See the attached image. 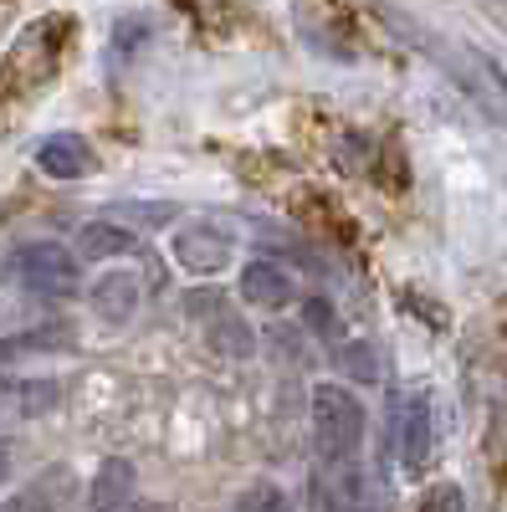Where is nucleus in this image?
<instances>
[{"mask_svg":"<svg viewBox=\"0 0 507 512\" xmlns=\"http://www.w3.org/2000/svg\"><path fill=\"white\" fill-rule=\"evenodd\" d=\"M169 251H175V262L190 277H216V272L231 267V236L210 221H190L175 241H169Z\"/></svg>","mask_w":507,"mask_h":512,"instance_id":"nucleus-5","label":"nucleus"},{"mask_svg":"<svg viewBox=\"0 0 507 512\" xmlns=\"http://www.w3.org/2000/svg\"><path fill=\"white\" fill-rule=\"evenodd\" d=\"M303 318H308V328L323 333V338H344V328H338V313L323 303V297H313V303L303 308Z\"/></svg>","mask_w":507,"mask_h":512,"instance_id":"nucleus-15","label":"nucleus"},{"mask_svg":"<svg viewBox=\"0 0 507 512\" xmlns=\"http://www.w3.org/2000/svg\"><path fill=\"white\" fill-rule=\"evenodd\" d=\"M420 512H467V492H461L456 482H436L426 492V502H420Z\"/></svg>","mask_w":507,"mask_h":512,"instance_id":"nucleus-14","label":"nucleus"},{"mask_svg":"<svg viewBox=\"0 0 507 512\" xmlns=\"http://www.w3.org/2000/svg\"><path fill=\"white\" fill-rule=\"evenodd\" d=\"M6 466H11V446L0 441V477H6Z\"/></svg>","mask_w":507,"mask_h":512,"instance_id":"nucleus-19","label":"nucleus"},{"mask_svg":"<svg viewBox=\"0 0 507 512\" xmlns=\"http://www.w3.org/2000/svg\"><path fill=\"white\" fill-rule=\"evenodd\" d=\"M21 410L26 415H41V410H52V400H57V384L52 379H36V384H21Z\"/></svg>","mask_w":507,"mask_h":512,"instance_id":"nucleus-16","label":"nucleus"},{"mask_svg":"<svg viewBox=\"0 0 507 512\" xmlns=\"http://www.w3.org/2000/svg\"><path fill=\"white\" fill-rule=\"evenodd\" d=\"M236 512H292V502H287V492L282 487H272V482H257L241 502H236Z\"/></svg>","mask_w":507,"mask_h":512,"instance_id":"nucleus-12","label":"nucleus"},{"mask_svg":"<svg viewBox=\"0 0 507 512\" xmlns=\"http://www.w3.org/2000/svg\"><path fill=\"white\" fill-rule=\"evenodd\" d=\"M313 441L323 461H354L364 446V405L344 384H313Z\"/></svg>","mask_w":507,"mask_h":512,"instance_id":"nucleus-1","label":"nucleus"},{"mask_svg":"<svg viewBox=\"0 0 507 512\" xmlns=\"http://www.w3.org/2000/svg\"><path fill=\"white\" fill-rule=\"evenodd\" d=\"M67 502H72V472H47V477H36L31 487H21L11 502H6V512H67Z\"/></svg>","mask_w":507,"mask_h":512,"instance_id":"nucleus-10","label":"nucleus"},{"mask_svg":"<svg viewBox=\"0 0 507 512\" xmlns=\"http://www.w3.org/2000/svg\"><path fill=\"white\" fill-rule=\"evenodd\" d=\"M123 216H134V221H144V226H169L175 205H123Z\"/></svg>","mask_w":507,"mask_h":512,"instance_id":"nucleus-17","label":"nucleus"},{"mask_svg":"<svg viewBox=\"0 0 507 512\" xmlns=\"http://www.w3.org/2000/svg\"><path fill=\"white\" fill-rule=\"evenodd\" d=\"M139 246V236L118 221H88L77 231V251L88 256V262H108V256H129Z\"/></svg>","mask_w":507,"mask_h":512,"instance_id":"nucleus-11","label":"nucleus"},{"mask_svg":"<svg viewBox=\"0 0 507 512\" xmlns=\"http://www.w3.org/2000/svg\"><path fill=\"white\" fill-rule=\"evenodd\" d=\"M123 512H169V507H164V502H129Z\"/></svg>","mask_w":507,"mask_h":512,"instance_id":"nucleus-18","label":"nucleus"},{"mask_svg":"<svg viewBox=\"0 0 507 512\" xmlns=\"http://www.w3.org/2000/svg\"><path fill=\"white\" fill-rule=\"evenodd\" d=\"M241 297L262 313H282L292 303V282L277 262H246L241 267Z\"/></svg>","mask_w":507,"mask_h":512,"instance_id":"nucleus-7","label":"nucleus"},{"mask_svg":"<svg viewBox=\"0 0 507 512\" xmlns=\"http://www.w3.org/2000/svg\"><path fill=\"white\" fill-rule=\"evenodd\" d=\"M139 308V277L134 272H108L93 282V313L103 323H129Z\"/></svg>","mask_w":507,"mask_h":512,"instance_id":"nucleus-9","label":"nucleus"},{"mask_svg":"<svg viewBox=\"0 0 507 512\" xmlns=\"http://www.w3.org/2000/svg\"><path fill=\"white\" fill-rule=\"evenodd\" d=\"M313 512H385L379 507V482L354 461H323L308 482Z\"/></svg>","mask_w":507,"mask_h":512,"instance_id":"nucleus-3","label":"nucleus"},{"mask_svg":"<svg viewBox=\"0 0 507 512\" xmlns=\"http://www.w3.org/2000/svg\"><path fill=\"white\" fill-rule=\"evenodd\" d=\"M36 164H41V175H52V180H82L93 169V149L82 134H52V139L36 144Z\"/></svg>","mask_w":507,"mask_h":512,"instance_id":"nucleus-6","label":"nucleus"},{"mask_svg":"<svg viewBox=\"0 0 507 512\" xmlns=\"http://www.w3.org/2000/svg\"><path fill=\"white\" fill-rule=\"evenodd\" d=\"M134 482H139L134 461L108 456V461L98 466V477H93L88 507H93V512H123V507H129V497H134Z\"/></svg>","mask_w":507,"mask_h":512,"instance_id":"nucleus-8","label":"nucleus"},{"mask_svg":"<svg viewBox=\"0 0 507 512\" xmlns=\"http://www.w3.org/2000/svg\"><path fill=\"white\" fill-rule=\"evenodd\" d=\"M338 359H344V369H349L354 379H374V374H379L374 344H338Z\"/></svg>","mask_w":507,"mask_h":512,"instance_id":"nucleus-13","label":"nucleus"},{"mask_svg":"<svg viewBox=\"0 0 507 512\" xmlns=\"http://www.w3.org/2000/svg\"><path fill=\"white\" fill-rule=\"evenodd\" d=\"M390 446H395V461L405 472H420L431 461V446H436V431H431V400L426 395H395L390 405Z\"/></svg>","mask_w":507,"mask_h":512,"instance_id":"nucleus-4","label":"nucleus"},{"mask_svg":"<svg viewBox=\"0 0 507 512\" xmlns=\"http://www.w3.org/2000/svg\"><path fill=\"white\" fill-rule=\"evenodd\" d=\"M11 277L41 297H72L82 282V262L62 241H26L21 251H11Z\"/></svg>","mask_w":507,"mask_h":512,"instance_id":"nucleus-2","label":"nucleus"}]
</instances>
